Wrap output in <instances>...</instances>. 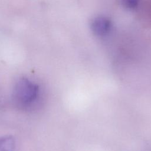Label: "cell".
Listing matches in <instances>:
<instances>
[{
    "mask_svg": "<svg viewBox=\"0 0 151 151\" xmlns=\"http://www.w3.org/2000/svg\"><path fill=\"white\" fill-rule=\"evenodd\" d=\"M38 86L27 78H22L17 83L14 95L18 101L28 104L35 100L38 94Z\"/></svg>",
    "mask_w": 151,
    "mask_h": 151,
    "instance_id": "6da1fadb",
    "label": "cell"
},
{
    "mask_svg": "<svg viewBox=\"0 0 151 151\" xmlns=\"http://www.w3.org/2000/svg\"><path fill=\"white\" fill-rule=\"evenodd\" d=\"M112 24L109 18L104 16H98L91 22L92 32L97 36H104L110 31Z\"/></svg>",
    "mask_w": 151,
    "mask_h": 151,
    "instance_id": "7a4b0ae2",
    "label": "cell"
},
{
    "mask_svg": "<svg viewBox=\"0 0 151 151\" xmlns=\"http://www.w3.org/2000/svg\"><path fill=\"white\" fill-rule=\"evenodd\" d=\"M15 140L11 136L0 137V151H14Z\"/></svg>",
    "mask_w": 151,
    "mask_h": 151,
    "instance_id": "3957f363",
    "label": "cell"
},
{
    "mask_svg": "<svg viewBox=\"0 0 151 151\" xmlns=\"http://www.w3.org/2000/svg\"><path fill=\"white\" fill-rule=\"evenodd\" d=\"M122 5L127 9H135L139 5L140 0H120Z\"/></svg>",
    "mask_w": 151,
    "mask_h": 151,
    "instance_id": "277c9868",
    "label": "cell"
}]
</instances>
